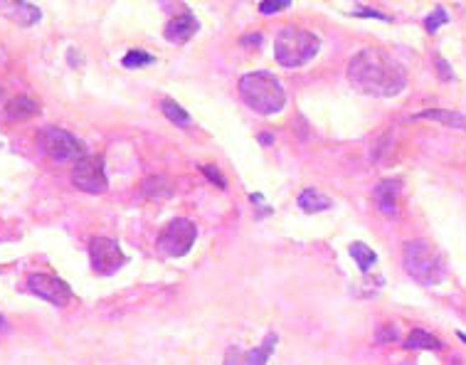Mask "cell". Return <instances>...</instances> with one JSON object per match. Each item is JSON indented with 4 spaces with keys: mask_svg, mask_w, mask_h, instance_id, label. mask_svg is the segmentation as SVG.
I'll return each mask as SVG.
<instances>
[{
    "mask_svg": "<svg viewBox=\"0 0 466 365\" xmlns=\"http://www.w3.org/2000/svg\"><path fill=\"white\" fill-rule=\"evenodd\" d=\"M198 28H200V25H198L195 15L185 10L183 15L173 17V20L166 25V40H168V42H175V44H183L198 33Z\"/></svg>",
    "mask_w": 466,
    "mask_h": 365,
    "instance_id": "cell-12",
    "label": "cell"
},
{
    "mask_svg": "<svg viewBox=\"0 0 466 365\" xmlns=\"http://www.w3.org/2000/svg\"><path fill=\"white\" fill-rule=\"evenodd\" d=\"M319 49H321L319 35L301 28H284L277 35V40H274V57L287 70H296V67L309 65L319 55Z\"/></svg>",
    "mask_w": 466,
    "mask_h": 365,
    "instance_id": "cell-4",
    "label": "cell"
},
{
    "mask_svg": "<svg viewBox=\"0 0 466 365\" xmlns=\"http://www.w3.org/2000/svg\"><path fill=\"white\" fill-rule=\"evenodd\" d=\"M405 348L410 350H442V341L434 338L432 333L422 331V328H415L405 341Z\"/></svg>",
    "mask_w": 466,
    "mask_h": 365,
    "instance_id": "cell-15",
    "label": "cell"
},
{
    "mask_svg": "<svg viewBox=\"0 0 466 365\" xmlns=\"http://www.w3.org/2000/svg\"><path fill=\"white\" fill-rule=\"evenodd\" d=\"M202 173H205L212 183H217V188H227V183H225V178L220 175V170L217 168H212V165H202Z\"/></svg>",
    "mask_w": 466,
    "mask_h": 365,
    "instance_id": "cell-24",
    "label": "cell"
},
{
    "mask_svg": "<svg viewBox=\"0 0 466 365\" xmlns=\"http://www.w3.org/2000/svg\"><path fill=\"white\" fill-rule=\"evenodd\" d=\"M40 111L38 102H33L30 97H13L10 102L6 104V114L10 121H27L33 119Z\"/></svg>",
    "mask_w": 466,
    "mask_h": 365,
    "instance_id": "cell-14",
    "label": "cell"
},
{
    "mask_svg": "<svg viewBox=\"0 0 466 365\" xmlns=\"http://www.w3.org/2000/svg\"><path fill=\"white\" fill-rule=\"evenodd\" d=\"M387 333H380L378 341H397V331L395 328H385Z\"/></svg>",
    "mask_w": 466,
    "mask_h": 365,
    "instance_id": "cell-26",
    "label": "cell"
},
{
    "mask_svg": "<svg viewBox=\"0 0 466 365\" xmlns=\"http://www.w3.org/2000/svg\"><path fill=\"white\" fill-rule=\"evenodd\" d=\"M434 65H437V70H440V76H442V79H444V82H449L451 76H454V72H451V67L447 65V62L442 60L440 55L434 57Z\"/></svg>",
    "mask_w": 466,
    "mask_h": 365,
    "instance_id": "cell-25",
    "label": "cell"
},
{
    "mask_svg": "<svg viewBox=\"0 0 466 365\" xmlns=\"http://www.w3.org/2000/svg\"><path fill=\"white\" fill-rule=\"evenodd\" d=\"M459 338H461V341H464V343H466V336H464V333H459Z\"/></svg>",
    "mask_w": 466,
    "mask_h": 365,
    "instance_id": "cell-30",
    "label": "cell"
},
{
    "mask_svg": "<svg viewBox=\"0 0 466 365\" xmlns=\"http://www.w3.org/2000/svg\"><path fill=\"white\" fill-rule=\"evenodd\" d=\"M402 267L422 286H437L447 279L444 254L427 240H412L402 247Z\"/></svg>",
    "mask_w": 466,
    "mask_h": 365,
    "instance_id": "cell-3",
    "label": "cell"
},
{
    "mask_svg": "<svg viewBox=\"0 0 466 365\" xmlns=\"http://www.w3.org/2000/svg\"><path fill=\"white\" fill-rule=\"evenodd\" d=\"M0 15L6 17V20L15 22V25H20V28H30V25L42 20L40 8L30 6L25 0H0Z\"/></svg>",
    "mask_w": 466,
    "mask_h": 365,
    "instance_id": "cell-10",
    "label": "cell"
},
{
    "mask_svg": "<svg viewBox=\"0 0 466 365\" xmlns=\"http://www.w3.org/2000/svg\"><path fill=\"white\" fill-rule=\"evenodd\" d=\"M400 190H402V183L400 180H380L378 186H375V202H378L380 213L387 215V218H395L400 213Z\"/></svg>",
    "mask_w": 466,
    "mask_h": 365,
    "instance_id": "cell-11",
    "label": "cell"
},
{
    "mask_svg": "<svg viewBox=\"0 0 466 365\" xmlns=\"http://www.w3.org/2000/svg\"><path fill=\"white\" fill-rule=\"evenodd\" d=\"M25 289L30 294L40 296V299L49 301L52 306H67L72 299L70 284H65L57 277H49V274H30L25 282Z\"/></svg>",
    "mask_w": 466,
    "mask_h": 365,
    "instance_id": "cell-9",
    "label": "cell"
},
{
    "mask_svg": "<svg viewBox=\"0 0 466 365\" xmlns=\"http://www.w3.org/2000/svg\"><path fill=\"white\" fill-rule=\"evenodd\" d=\"M242 42H244V44H259V42H262V35H259V33H255V35H250V38H244Z\"/></svg>",
    "mask_w": 466,
    "mask_h": 365,
    "instance_id": "cell-27",
    "label": "cell"
},
{
    "mask_svg": "<svg viewBox=\"0 0 466 365\" xmlns=\"http://www.w3.org/2000/svg\"><path fill=\"white\" fill-rule=\"evenodd\" d=\"M6 60V49H3V44H0V62Z\"/></svg>",
    "mask_w": 466,
    "mask_h": 365,
    "instance_id": "cell-28",
    "label": "cell"
},
{
    "mask_svg": "<svg viewBox=\"0 0 466 365\" xmlns=\"http://www.w3.org/2000/svg\"><path fill=\"white\" fill-rule=\"evenodd\" d=\"M331 205H333L331 197H326L323 193L319 190H304L298 195V207L306 210V213H323V210H328Z\"/></svg>",
    "mask_w": 466,
    "mask_h": 365,
    "instance_id": "cell-16",
    "label": "cell"
},
{
    "mask_svg": "<svg viewBox=\"0 0 466 365\" xmlns=\"http://www.w3.org/2000/svg\"><path fill=\"white\" fill-rule=\"evenodd\" d=\"M163 114H166V119L173 121V124L178 126H188L190 124V114L180 106V104H175L173 99H166V102L161 104Z\"/></svg>",
    "mask_w": 466,
    "mask_h": 365,
    "instance_id": "cell-18",
    "label": "cell"
},
{
    "mask_svg": "<svg viewBox=\"0 0 466 365\" xmlns=\"http://www.w3.org/2000/svg\"><path fill=\"white\" fill-rule=\"evenodd\" d=\"M195 240H198L195 225L190 222V220L178 218L163 227L161 237H158V247H161V252H166L168 257H183L193 250Z\"/></svg>",
    "mask_w": 466,
    "mask_h": 365,
    "instance_id": "cell-7",
    "label": "cell"
},
{
    "mask_svg": "<svg viewBox=\"0 0 466 365\" xmlns=\"http://www.w3.org/2000/svg\"><path fill=\"white\" fill-rule=\"evenodd\" d=\"M72 183L87 195H102L109 190V180L104 173L102 156H81L77 159V165L72 170Z\"/></svg>",
    "mask_w": 466,
    "mask_h": 365,
    "instance_id": "cell-6",
    "label": "cell"
},
{
    "mask_svg": "<svg viewBox=\"0 0 466 365\" xmlns=\"http://www.w3.org/2000/svg\"><path fill=\"white\" fill-rule=\"evenodd\" d=\"M153 65V57L148 52H141V49H131L129 55L124 57V67L126 70H138V67Z\"/></svg>",
    "mask_w": 466,
    "mask_h": 365,
    "instance_id": "cell-20",
    "label": "cell"
},
{
    "mask_svg": "<svg viewBox=\"0 0 466 365\" xmlns=\"http://www.w3.org/2000/svg\"><path fill=\"white\" fill-rule=\"evenodd\" d=\"M239 97L252 111L262 116L279 114L287 104V92L277 76L269 72H247L239 79Z\"/></svg>",
    "mask_w": 466,
    "mask_h": 365,
    "instance_id": "cell-2",
    "label": "cell"
},
{
    "mask_svg": "<svg viewBox=\"0 0 466 365\" xmlns=\"http://www.w3.org/2000/svg\"><path fill=\"white\" fill-rule=\"evenodd\" d=\"M6 326H8V323H6V318L0 316V331H3V328H6Z\"/></svg>",
    "mask_w": 466,
    "mask_h": 365,
    "instance_id": "cell-29",
    "label": "cell"
},
{
    "mask_svg": "<svg viewBox=\"0 0 466 365\" xmlns=\"http://www.w3.org/2000/svg\"><path fill=\"white\" fill-rule=\"evenodd\" d=\"M40 146L47 153V159L57 161V163H65V161H77L84 156V146L81 141H77L70 131L65 129H54L47 126L40 131Z\"/></svg>",
    "mask_w": 466,
    "mask_h": 365,
    "instance_id": "cell-5",
    "label": "cell"
},
{
    "mask_svg": "<svg viewBox=\"0 0 466 365\" xmlns=\"http://www.w3.org/2000/svg\"><path fill=\"white\" fill-rule=\"evenodd\" d=\"M412 119H424V121H437V124H444L449 129H459V131H466V116L459 114V111H444V109H427L415 114Z\"/></svg>",
    "mask_w": 466,
    "mask_h": 365,
    "instance_id": "cell-13",
    "label": "cell"
},
{
    "mask_svg": "<svg viewBox=\"0 0 466 365\" xmlns=\"http://www.w3.org/2000/svg\"><path fill=\"white\" fill-rule=\"evenodd\" d=\"M89 257H92L94 272L104 274V277L119 272L126 264V254L121 252V247L116 245L114 240H109V237H97V240H92V245H89Z\"/></svg>",
    "mask_w": 466,
    "mask_h": 365,
    "instance_id": "cell-8",
    "label": "cell"
},
{
    "mask_svg": "<svg viewBox=\"0 0 466 365\" xmlns=\"http://www.w3.org/2000/svg\"><path fill=\"white\" fill-rule=\"evenodd\" d=\"M444 22H449V15H447L444 8H434V13H429L427 20H424V28H427V33H437L440 30V25H444Z\"/></svg>",
    "mask_w": 466,
    "mask_h": 365,
    "instance_id": "cell-21",
    "label": "cell"
},
{
    "mask_svg": "<svg viewBox=\"0 0 466 365\" xmlns=\"http://www.w3.org/2000/svg\"><path fill=\"white\" fill-rule=\"evenodd\" d=\"M351 257L355 259V264H358L360 272L368 274V269L373 267L375 262H378V254H375L373 250H370L365 242H353L351 245Z\"/></svg>",
    "mask_w": 466,
    "mask_h": 365,
    "instance_id": "cell-17",
    "label": "cell"
},
{
    "mask_svg": "<svg viewBox=\"0 0 466 365\" xmlns=\"http://www.w3.org/2000/svg\"><path fill=\"white\" fill-rule=\"evenodd\" d=\"M348 79L368 97H397L407 87V72L395 57L380 49H363L348 62Z\"/></svg>",
    "mask_w": 466,
    "mask_h": 365,
    "instance_id": "cell-1",
    "label": "cell"
},
{
    "mask_svg": "<svg viewBox=\"0 0 466 365\" xmlns=\"http://www.w3.org/2000/svg\"><path fill=\"white\" fill-rule=\"evenodd\" d=\"M274 346H277V336H274V333H269V336L264 338V346H262V348H257L255 353H250L244 360H247V363H266Z\"/></svg>",
    "mask_w": 466,
    "mask_h": 365,
    "instance_id": "cell-19",
    "label": "cell"
},
{
    "mask_svg": "<svg viewBox=\"0 0 466 365\" xmlns=\"http://www.w3.org/2000/svg\"><path fill=\"white\" fill-rule=\"evenodd\" d=\"M161 188H168V183L163 178H148L146 186H143V193H146L148 197H166V193H161Z\"/></svg>",
    "mask_w": 466,
    "mask_h": 365,
    "instance_id": "cell-22",
    "label": "cell"
},
{
    "mask_svg": "<svg viewBox=\"0 0 466 365\" xmlns=\"http://www.w3.org/2000/svg\"><path fill=\"white\" fill-rule=\"evenodd\" d=\"M291 6V0H262L259 3V13L262 15H274V13L284 10V8Z\"/></svg>",
    "mask_w": 466,
    "mask_h": 365,
    "instance_id": "cell-23",
    "label": "cell"
}]
</instances>
